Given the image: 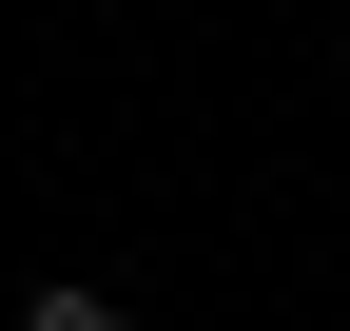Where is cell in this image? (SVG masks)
Wrapping results in <instances>:
<instances>
[{"mask_svg": "<svg viewBox=\"0 0 350 331\" xmlns=\"http://www.w3.org/2000/svg\"><path fill=\"white\" fill-rule=\"evenodd\" d=\"M20 331H137V312H117L98 273H59V293H20Z\"/></svg>", "mask_w": 350, "mask_h": 331, "instance_id": "6da1fadb", "label": "cell"}, {"mask_svg": "<svg viewBox=\"0 0 350 331\" xmlns=\"http://www.w3.org/2000/svg\"><path fill=\"white\" fill-rule=\"evenodd\" d=\"M331 78H350V20H331Z\"/></svg>", "mask_w": 350, "mask_h": 331, "instance_id": "7a4b0ae2", "label": "cell"}]
</instances>
